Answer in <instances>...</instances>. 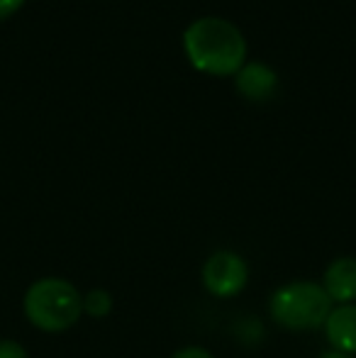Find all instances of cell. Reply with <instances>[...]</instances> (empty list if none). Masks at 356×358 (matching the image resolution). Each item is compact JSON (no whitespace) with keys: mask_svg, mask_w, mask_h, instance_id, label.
Here are the masks:
<instances>
[{"mask_svg":"<svg viewBox=\"0 0 356 358\" xmlns=\"http://www.w3.org/2000/svg\"><path fill=\"white\" fill-rule=\"evenodd\" d=\"M24 5V0H0V20H8Z\"/></svg>","mask_w":356,"mask_h":358,"instance_id":"cell-11","label":"cell"},{"mask_svg":"<svg viewBox=\"0 0 356 358\" xmlns=\"http://www.w3.org/2000/svg\"><path fill=\"white\" fill-rule=\"evenodd\" d=\"M322 290L332 300V305H352L356 302V259L339 256L327 266L322 275Z\"/></svg>","mask_w":356,"mask_h":358,"instance_id":"cell-5","label":"cell"},{"mask_svg":"<svg viewBox=\"0 0 356 358\" xmlns=\"http://www.w3.org/2000/svg\"><path fill=\"white\" fill-rule=\"evenodd\" d=\"M171 358H215V356L208 349H203V346H185V349H178Z\"/></svg>","mask_w":356,"mask_h":358,"instance_id":"cell-10","label":"cell"},{"mask_svg":"<svg viewBox=\"0 0 356 358\" xmlns=\"http://www.w3.org/2000/svg\"><path fill=\"white\" fill-rule=\"evenodd\" d=\"M113 312V295L105 287H93L83 295V315L93 320H103Z\"/></svg>","mask_w":356,"mask_h":358,"instance_id":"cell-8","label":"cell"},{"mask_svg":"<svg viewBox=\"0 0 356 358\" xmlns=\"http://www.w3.org/2000/svg\"><path fill=\"white\" fill-rule=\"evenodd\" d=\"M183 47L193 66L208 73H234L247 57L242 29L218 15L193 20L183 32Z\"/></svg>","mask_w":356,"mask_h":358,"instance_id":"cell-1","label":"cell"},{"mask_svg":"<svg viewBox=\"0 0 356 358\" xmlns=\"http://www.w3.org/2000/svg\"><path fill=\"white\" fill-rule=\"evenodd\" d=\"M320 358H354L352 354H344V351H337V349H329V351H325Z\"/></svg>","mask_w":356,"mask_h":358,"instance_id":"cell-12","label":"cell"},{"mask_svg":"<svg viewBox=\"0 0 356 358\" xmlns=\"http://www.w3.org/2000/svg\"><path fill=\"white\" fill-rule=\"evenodd\" d=\"M332 300L322 285L315 280H295L285 283L271 295L269 312L271 320L288 331H313L320 329L332 310Z\"/></svg>","mask_w":356,"mask_h":358,"instance_id":"cell-3","label":"cell"},{"mask_svg":"<svg viewBox=\"0 0 356 358\" xmlns=\"http://www.w3.org/2000/svg\"><path fill=\"white\" fill-rule=\"evenodd\" d=\"M203 285L215 297H234L249 283V266L239 254L220 249L208 256L200 271Z\"/></svg>","mask_w":356,"mask_h":358,"instance_id":"cell-4","label":"cell"},{"mask_svg":"<svg viewBox=\"0 0 356 358\" xmlns=\"http://www.w3.org/2000/svg\"><path fill=\"white\" fill-rule=\"evenodd\" d=\"M22 312L34 329L59 334L83 317V292L66 278H37L24 290Z\"/></svg>","mask_w":356,"mask_h":358,"instance_id":"cell-2","label":"cell"},{"mask_svg":"<svg viewBox=\"0 0 356 358\" xmlns=\"http://www.w3.org/2000/svg\"><path fill=\"white\" fill-rule=\"evenodd\" d=\"M237 90L249 100H266L278 88V73L266 62H247L234 71Z\"/></svg>","mask_w":356,"mask_h":358,"instance_id":"cell-6","label":"cell"},{"mask_svg":"<svg viewBox=\"0 0 356 358\" xmlns=\"http://www.w3.org/2000/svg\"><path fill=\"white\" fill-rule=\"evenodd\" d=\"M322 329L332 349L356 356V302L334 305L325 320Z\"/></svg>","mask_w":356,"mask_h":358,"instance_id":"cell-7","label":"cell"},{"mask_svg":"<svg viewBox=\"0 0 356 358\" xmlns=\"http://www.w3.org/2000/svg\"><path fill=\"white\" fill-rule=\"evenodd\" d=\"M0 358H29V354L20 341L0 339Z\"/></svg>","mask_w":356,"mask_h":358,"instance_id":"cell-9","label":"cell"}]
</instances>
